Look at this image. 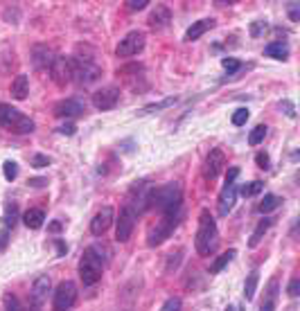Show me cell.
Here are the masks:
<instances>
[{"instance_id":"15","label":"cell","mask_w":300,"mask_h":311,"mask_svg":"<svg viewBox=\"0 0 300 311\" xmlns=\"http://www.w3.org/2000/svg\"><path fill=\"white\" fill-rule=\"evenodd\" d=\"M113 219H115V212H113L111 205L102 208V210L93 217V221H90V233H93L95 237H102L106 233V230L113 225Z\"/></svg>"},{"instance_id":"32","label":"cell","mask_w":300,"mask_h":311,"mask_svg":"<svg viewBox=\"0 0 300 311\" xmlns=\"http://www.w3.org/2000/svg\"><path fill=\"white\" fill-rule=\"evenodd\" d=\"M264 135H267V127H264V124H257V127L251 131V135H248V144L257 147L264 140Z\"/></svg>"},{"instance_id":"19","label":"cell","mask_w":300,"mask_h":311,"mask_svg":"<svg viewBox=\"0 0 300 311\" xmlns=\"http://www.w3.org/2000/svg\"><path fill=\"white\" fill-rule=\"evenodd\" d=\"M11 97L14 99H27V95H30V79H27L25 75H18L16 79H11V88H9Z\"/></svg>"},{"instance_id":"39","label":"cell","mask_w":300,"mask_h":311,"mask_svg":"<svg viewBox=\"0 0 300 311\" xmlns=\"http://www.w3.org/2000/svg\"><path fill=\"white\" fill-rule=\"evenodd\" d=\"M50 162H52V160H50V156H43V154H36V156L32 158V165L34 167H48Z\"/></svg>"},{"instance_id":"49","label":"cell","mask_w":300,"mask_h":311,"mask_svg":"<svg viewBox=\"0 0 300 311\" xmlns=\"http://www.w3.org/2000/svg\"><path fill=\"white\" fill-rule=\"evenodd\" d=\"M54 244H56V251H59V255H64V253H66V246H64V241H61V239H56Z\"/></svg>"},{"instance_id":"22","label":"cell","mask_w":300,"mask_h":311,"mask_svg":"<svg viewBox=\"0 0 300 311\" xmlns=\"http://www.w3.org/2000/svg\"><path fill=\"white\" fill-rule=\"evenodd\" d=\"M264 54L273 56V59H278V61H285V59H289V48H287V43H282V41H273L264 48Z\"/></svg>"},{"instance_id":"13","label":"cell","mask_w":300,"mask_h":311,"mask_svg":"<svg viewBox=\"0 0 300 311\" xmlns=\"http://www.w3.org/2000/svg\"><path fill=\"white\" fill-rule=\"evenodd\" d=\"M84 104L79 99H61L59 104H54V117L59 120H75V117L84 115Z\"/></svg>"},{"instance_id":"34","label":"cell","mask_w":300,"mask_h":311,"mask_svg":"<svg viewBox=\"0 0 300 311\" xmlns=\"http://www.w3.org/2000/svg\"><path fill=\"white\" fill-rule=\"evenodd\" d=\"M251 117V113H248V109H237L233 113V117H230V122L235 124V127H242V124H246V120Z\"/></svg>"},{"instance_id":"51","label":"cell","mask_w":300,"mask_h":311,"mask_svg":"<svg viewBox=\"0 0 300 311\" xmlns=\"http://www.w3.org/2000/svg\"><path fill=\"white\" fill-rule=\"evenodd\" d=\"M30 311H38V309H36V307H32V309H30Z\"/></svg>"},{"instance_id":"24","label":"cell","mask_w":300,"mask_h":311,"mask_svg":"<svg viewBox=\"0 0 300 311\" xmlns=\"http://www.w3.org/2000/svg\"><path fill=\"white\" fill-rule=\"evenodd\" d=\"M275 304H278V280H273L269 284V293H267V300L262 302L259 311H275Z\"/></svg>"},{"instance_id":"30","label":"cell","mask_w":300,"mask_h":311,"mask_svg":"<svg viewBox=\"0 0 300 311\" xmlns=\"http://www.w3.org/2000/svg\"><path fill=\"white\" fill-rule=\"evenodd\" d=\"M172 104H176V97H167V99H163V101H156V104H147V106H143V109H140V115L163 111V109H167V106H172Z\"/></svg>"},{"instance_id":"20","label":"cell","mask_w":300,"mask_h":311,"mask_svg":"<svg viewBox=\"0 0 300 311\" xmlns=\"http://www.w3.org/2000/svg\"><path fill=\"white\" fill-rule=\"evenodd\" d=\"M214 27V18H201L196 20L194 25L190 27L188 32H185V41H196V38H201L203 34H206L208 30H212Z\"/></svg>"},{"instance_id":"38","label":"cell","mask_w":300,"mask_h":311,"mask_svg":"<svg viewBox=\"0 0 300 311\" xmlns=\"http://www.w3.org/2000/svg\"><path fill=\"white\" fill-rule=\"evenodd\" d=\"M5 309H7V311H21L18 300H16L11 293H7V296H5Z\"/></svg>"},{"instance_id":"33","label":"cell","mask_w":300,"mask_h":311,"mask_svg":"<svg viewBox=\"0 0 300 311\" xmlns=\"http://www.w3.org/2000/svg\"><path fill=\"white\" fill-rule=\"evenodd\" d=\"M3 174H5V178L9 180H16V176H18V165H16L14 160H5V165H3Z\"/></svg>"},{"instance_id":"47","label":"cell","mask_w":300,"mask_h":311,"mask_svg":"<svg viewBox=\"0 0 300 311\" xmlns=\"http://www.w3.org/2000/svg\"><path fill=\"white\" fill-rule=\"evenodd\" d=\"M280 106H285V111L289 113V117H296V111H293V106H291V101H282Z\"/></svg>"},{"instance_id":"5","label":"cell","mask_w":300,"mask_h":311,"mask_svg":"<svg viewBox=\"0 0 300 311\" xmlns=\"http://www.w3.org/2000/svg\"><path fill=\"white\" fill-rule=\"evenodd\" d=\"M0 127L7 129V131H11V133L30 135V133H34L36 124H34V120L30 115L21 113L18 109H14V106L0 104Z\"/></svg>"},{"instance_id":"31","label":"cell","mask_w":300,"mask_h":311,"mask_svg":"<svg viewBox=\"0 0 300 311\" xmlns=\"http://www.w3.org/2000/svg\"><path fill=\"white\" fill-rule=\"evenodd\" d=\"M264 190V183L262 180H253V183H248V185H242V190H239V194L242 196H255V194H259V192Z\"/></svg>"},{"instance_id":"40","label":"cell","mask_w":300,"mask_h":311,"mask_svg":"<svg viewBox=\"0 0 300 311\" xmlns=\"http://www.w3.org/2000/svg\"><path fill=\"white\" fill-rule=\"evenodd\" d=\"M147 5H149V0H127V7L131 11H140V9H145Z\"/></svg>"},{"instance_id":"44","label":"cell","mask_w":300,"mask_h":311,"mask_svg":"<svg viewBox=\"0 0 300 311\" xmlns=\"http://www.w3.org/2000/svg\"><path fill=\"white\" fill-rule=\"evenodd\" d=\"M239 176V167H230L228 172H226V185H230V183H235V178Z\"/></svg>"},{"instance_id":"6","label":"cell","mask_w":300,"mask_h":311,"mask_svg":"<svg viewBox=\"0 0 300 311\" xmlns=\"http://www.w3.org/2000/svg\"><path fill=\"white\" fill-rule=\"evenodd\" d=\"M181 214H163V219L156 225H151L149 233H147V246H161L169 235L174 233V228L178 225Z\"/></svg>"},{"instance_id":"8","label":"cell","mask_w":300,"mask_h":311,"mask_svg":"<svg viewBox=\"0 0 300 311\" xmlns=\"http://www.w3.org/2000/svg\"><path fill=\"white\" fill-rule=\"evenodd\" d=\"M145 43H147L145 32L133 30V32H129L120 43H117L115 54L120 56V59H129V56H135V54H140V52L145 50Z\"/></svg>"},{"instance_id":"10","label":"cell","mask_w":300,"mask_h":311,"mask_svg":"<svg viewBox=\"0 0 300 311\" xmlns=\"http://www.w3.org/2000/svg\"><path fill=\"white\" fill-rule=\"evenodd\" d=\"M120 101V88L117 86H102L93 93V106L97 111H111Z\"/></svg>"},{"instance_id":"17","label":"cell","mask_w":300,"mask_h":311,"mask_svg":"<svg viewBox=\"0 0 300 311\" xmlns=\"http://www.w3.org/2000/svg\"><path fill=\"white\" fill-rule=\"evenodd\" d=\"M235 201H237V185L230 183V185H224L222 194H219V201H217V210L222 217H228V212L235 208Z\"/></svg>"},{"instance_id":"16","label":"cell","mask_w":300,"mask_h":311,"mask_svg":"<svg viewBox=\"0 0 300 311\" xmlns=\"http://www.w3.org/2000/svg\"><path fill=\"white\" fill-rule=\"evenodd\" d=\"M50 289H52V280H50L48 275L36 278V282H34V286H32V293H30V304H32V307H36V309L41 307V304L48 300Z\"/></svg>"},{"instance_id":"7","label":"cell","mask_w":300,"mask_h":311,"mask_svg":"<svg viewBox=\"0 0 300 311\" xmlns=\"http://www.w3.org/2000/svg\"><path fill=\"white\" fill-rule=\"evenodd\" d=\"M77 302V284L70 280H64L54 289L52 296V311H70Z\"/></svg>"},{"instance_id":"27","label":"cell","mask_w":300,"mask_h":311,"mask_svg":"<svg viewBox=\"0 0 300 311\" xmlns=\"http://www.w3.org/2000/svg\"><path fill=\"white\" fill-rule=\"evenodd\" d=\"M257 282H259V271H251L246 278V284H244V298L246 300H253L255 298V291H257Z\"/></svg>"},{"instance_id":"46","label":"cell","mask_w":300,"mask_h":311,"mask_svg":"<svg viewBox=\"0 0 300 311\" xmlns=\"http://www.w3.org/2000/svg\"><path fill=\"white\" fill-rule=\"evenodd\" d=\"M289 18L293 23H298L300 20V14H298V5H291V9H289Z\"/></svg>"},{"instance_id":"48","label":"cell","mask_w":300,"mask_h":311,"mask_svg":"<svg viewBox=\"0 0 300 311\" xmlns=\"http://www.w3.org/2000/svg\"><path fill=\"white\" fill-rule=\"evenodd\" d=\"M45 183H48V180H45V178H32L27 185H30V188H36V185H45Z\"/></svg>"},{"instance_id":"45","label":"cell","mask_w":300,"mask_h":311,"mask_svg":"<svg viewBox=\"0 0 300 311\" xmlns=\"http://www.w3.org/2000/svg\"><path fill=\"white\" fill-rule=\"evenodd\" d=\"M48 230H50V233H61V230H64V223H61V221H50Z\"/></svg>"},{"instance_id":"4","label":"cell","mask_w":300,"mask_h":311,"mask_svg":"<svg viewBox=\"0 0 300 311\" xmlns=\"http://www.w3.org/2000/svg\"><path fill=\"white\" fill-rule=\"evenodd\" d=\"M102 271H104V259H102V251L97 246L86 248L82 259H79V278H82L84 286H93L102 280Z\"/></svg>"},{"instance_id":"11","label":"cell","mask_w":300,"mask_h":311,"mask_svg":"<svg viewBox=\"0 0 300 311\" xmlns=\"http://www.w3.org/2000/svg\"><path fill=\"white\" fill-rule=\"evenodd\" d=\"M50 75H52L56 86H68V84L72 81V61H70V56L56 54L54 64H52V68H50Z\"/></svg>"},{"instance_id":"26","label":"cell","mask_w":300,"mask_h":311,"mask_svg":"<svg viewBox=\"0 0 300 311\" xmlns=\"http://www.w3.org/2000/svg\"><path fill=\"white\" fill-rule=\"evenodd\" d=\"M271 228V219H262V221L257 223V228L253 230V235H251V239H248V246L251 248H257V244L262 241V237L267 235V230Z\"/></svg>"},{"instance_id":"50","label":"cell","mask_w":300,"mask_h":311,"mask_svg":"<svg viewBox=\"0 0 300 311\" xmlns=\"http://www.w3.org/2000/svg\"><path fill=\"white\" fill-rule=\"evenodd\" d=\"M226 311H235V309H233V307H228V309H226Z\"/></svg>"},{"instance_id":"21","label":"cell","mask_w":300,"mask_h":311,"mask_svg":"<svg viewBox=\"0 0 300 311\" xmlns=\"http://www.w3.org/2000/svg\"><path fill=\"white\" fill-rule=\"evenodd\" d=\"M23 223L32 230H38L45 223V212L38 210V208H30L25 214H23Z\"/></svg>"},{"instance_id":"35","label":"cell","mask_w":300,"mask_h":311,"mask_svg":"<svg viewBox=\"0 0 300 311\" xmlns=\"http://www.w3.org/2000/svg\"><path fill=\"white\" fill-rule=\"evenodd\" d=\"M222 66H224V70L228 72V75H233V72H237L242 68L239 59H233V56H226V59L222 61Z\"/></svg>"},{"instance_id":"25","label":"cell","mask_w":300,"mask_h":311,"mask_svg":"<svg viewBox=\"0 0 300 311\" xmlns=\"http://www.w3.org/2000/svg\"><path fill=\"white\" fill-rule=\"evenodd\" d=\"M235 255H237V251H233V248H230V251H226V253H222V255L214 259V264L210 266V273H212V275L222 273V271H224L226 266H228L230 259H235Z\"/></svg>"},{"instance_id":"14","label":"cell","mask_w":300,"mask_h":311,"mask_svg":"<svg viewBox=\"0 0 300 311\" xmlns=\"http://www.w3.org/2000/svg\"><path fill=\"white\" fill-rule=\"evenodd\" d=\"M226 169V156L222 149H212L210 154L206 156V169H203V174H206L208 180H214Z\"/></svg>"},{"instance_id":"28","label":"cell","mask_w":300,"mask_h":311,"mask_svg":"<svg viewBox=\"0 0 300 311\" xmlns=\"http://www.w3.org/2000/svg\"><path fill=\"white\" fill-rule=\"evenodd\" d=\"M18 221V205L16 203H7V208H5V228L11 230Z\"/></svg>"},{"instance_id":"29","label":"cell","mask_w":300,"mask_h":311,"mask_svg":"<svg viewBox=\"0 0 300 311\" xmlns=\"http://www.w3.org/2000/svg\"><path fill=\"white\" fill-rule=\"evenodd\" d=\"M185 255V251L183 248H176V251H172L167 255V266H165V273H174V271L178 268V264H181V259H183Z\"/></svg>"},{"instance_id":"23","label":"cell","mask_w":300,"mask_h":311,"mask_svg":"<svg viewBox=\"0 0 300 311\" xmlns=\"http://www.w3.org/2000/svg\"><path fill=\"white\" fill-rule=\"evenodd\" d=\"M278 205H282V199L278 194H264V199L257 203V212L269 214V212H273Z\"/></svg>"},{"instance_id":"1","label":"cell","mask_w":300,"mask_h":311,"mask_svg":"<svg viewBox=\"0 0 300 311\" xmlns=\"http://www.w3.org/2000/svg\"><path fill=\"white\" fill-rule=\"evenodd\" d=\"M72 61V79H77L79 84L88 86V84H95L97 79H102V66L95 61L93 50L86 48V45H79L77 54L70 56Z\"/></svg>"},{"instance_id":"12","label":"cell","mask_w":300,"mask_h":311,"mask_svg":"<svg viewBox=\"0 0 300 311\" xmlns=\"http://www.w3.org/2000/svg\"><path fill=\"white\" fill-rule=\"evenodd\" d=\"M54 56H56V52L52 48H50L48 43H36L32 48V66L36 68V70H50L52 68V64H54Z\"/></svg>"},{"instance_id":"3","label":"cell","mask_w":300,"mask_h":311,"mask_svg":"<svg viewBox=\"0 0 300 311\" xmlns=\"http://www.w3.org/2000/svg\"><path fill=\"white\" fill-rule=\"evenodd\" d=\"M194 246H196V253H199L201 257H210L219 246L217 223H214L212 214L208 210H203L199 214V230H196V237H194Z\"/></svg>"},{"instance_id":"43","label":"cell","mask_w":300,"mask_h":311,"mask_svg":"<svg viewBox=\"0 0 300 311\" xmlns=\"http://www.w3.org/2000/svg\"><path fill=\"white\" fill-rule=\"evenodd\" d=\"M287 291H289L291 298H298V296H300V280L293 278V280L289 282V289H287Z\"/></svg>"},{"instance_id":"42","label":"cell","mask_w":300,"mask_h":311,"mask_svg":"<svg viewBox=\"0 0 300 311\" xmlns=\"http://www.w3.org/2000/svg\"><path fill=\"white\" fill-rule=\"evenodd\" d=\"M255 162H257V167L259 169H267L269 165H271V160H269V156L264 154V151H259V154L255 156Z\"/></svg>"},{"instance_id":"41","label":"cell","mask_w":300,"mask_h":311,"mask_svg":"<svg viewBox=\"0 0 300 311\" xmlns=\"http://www.w3.org/2000/svg\"><path fill=\"white\" fill-rule=\"evenodd\" d=\"M75 131H77V124L75 122H66V124H61V127H59V133L61 135H75Z\"/></svg>"},{"instance_id":"9","label":"cell","mask_w":300,"mask_h":311,"mask_svg":"<svg viewBox=\"0 0 300 311\" xmlns=\"http://www.w3.org/2000/svg\"><path fill=\"white\" fill-rule=\"evenodd\" d=\"M135 221H138V214L129 203H124L122 210H120V217L115 221V241H129V237L133 235V228H135Z\"/></svg>"},{"instance_id":"36","label":"cell","mask_w":300,"mask_h":311,"mask_svg":"<svg viewBox=\"0 0 300 311\" xmlns=\"http://www.w3.org/2000/svg\"><path fill=\"white\" fill-rule=\"evenodd\" d=\"M269 30V25H267V20H255V23H253V25H251V36H262V34L264 32H267Z\"/></svg>"},{"instance_id":"2","label":"cell","mask_w":300,"mask_h":311,"mask_svg":"<svg viewBox=\"0 0 300 311\" xmlns=\"http://www.w3.org/2000/svg\"><path fill=\"white\" fill-rule=\"evenodd\" d=\"M181 201H183V190L178 183H167L163 188L151 190L149 208H154L161 214H181Z\"/></svg>"},{"instance_id":"18","label":"cell","mask_w":300,"mask_h":311,"mask_svg":"<svg viewBox=\"0 0 300 311\" xmlns=\"http://www.w3.org/2000/svg\"><path fill=\"white\" fill-rule=\"evenodd\" d=\"M147 23H149L154 30H165L169 23H172V9H169L167 5H156Z\"/></svg>"},{"instance_id":"37","label":"cell","mask_w":300,"mask_h":311,"mask_svg":"<svg viewBox=\"0 0 300 311\" xmlns=\"http://www.w3.org/2000/svg\"><path fill=\"white\" fill-rule=\"evenodd\" d=\"M161 311H181V298H176V296L169 298V300L161 307Z\"/></svg>"}]
</instances>
